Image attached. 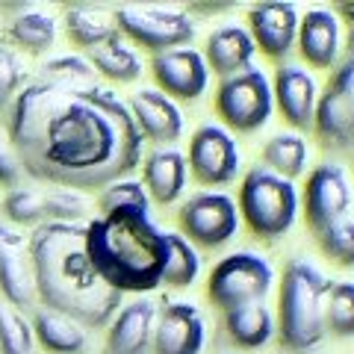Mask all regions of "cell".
I'll list each match as a JSON object with an SVG mask.
<instances>
[{"label":"cell","instance_id":"30bf717a","mask_svg":"<svg viewBox=\"0 0 354 354\" xmlns=\"http://www.w3.org/2000/svg\"><path fill=\"white\" fill-rule=\"evenodd\" d=\"M313 130L328 151H354V59H342L319 95Z\"/></svg>","mask_w":354,"mask_h":354},{"label":"cell","instance_id":"52a82bcc","mask_svg":"<svg viewBox=\"0 0 354 354\" xmlns=\"http://www.w3.org/2000/svg\"><path fill=\"white\" fill-rule=\"evenodd\" d=\"M115 30L124 39L142 44L151 53L186 48L195 39V18L183 6H148V3H130L118 6L113 12Z\"/></svg>","mask_w":354,"mask_h":354},{"label":"cell","instance_id":"74e56055","mask_svg":"<svg viewBox=\"0 0 354 354\" xmlns=\"http://www.w3.org/2000/svg\"><path fill=\"white\" fill-rule=\"evenodd\" d=\"M21 177V162H18V153L9 142L6 130L0 127V183L3 186H15Z\"/></svg>","mask_w":354,"mask_h":354},{"label":"cell","instance_id":"ab89813d","mask_svg":"<svg viewBox=\"0 0 354 354\" xmlns=\"http://www.w3.org/2000/svg\"><path fill=\"white\" fill-rule=\"evenodd\" d=\"M346 50H348V59H354V27L348 30V39H346Z\"/></svg>","mask_w":354,"mask_h":354},{"label":"cell","instance_id":"83f0119b","mask_svg":"<svg viewBox=\"0 0 354 354\" xmlns=\"http://www.w3.org/2000/svg\"><path fill=\"white\" fill-rule=\"evenodd\" d=\"M201 274V254L183 234H169L165 230V266H162V283L174 290L192 286Z\"/></svg>","mask_w":354,"mask_h":354},{"label":"cell","instance_id":"2e32d148","mask_svg":"<svg viewBox=\"0 0 354 354\" xmlns=\"http://www.w3.org/2000/svg\"><path fill=\"white\" fill-rule=\"evenodd\" d=\"M298 53L313 68H337L342 53L339 15L328 6H313L298 18Z\"/></svg>","mask_w":354,"mask_h":354},{"label":"cell","instance_id":"836d02e7","mask_svg":"<svg viewBox=\"0 0 354 354\" xmlns=\"http://www.w3.org/2000/svg\"><path fill=\"white\" fill-rule=\"evenodd\" d=\"M32 351V328L27 319L0 301V354H30Z\"/></svg>","mask_w":354,"mask_h":354},{"label":"cell","instance_id":"ac0fdd59","mask_svg":"<svg viewBox=\"0 0 354 354\" xmlns=\"http://www.w3.org/2000/svg\"><path fill=\"white\" fill-rule=\"evenodd\" d=\"M130 115L142 139H151L157 145L169 148L171 142L183 136V113L171 97H165L160 88H139L130 97Z\"/></svg>","mask_w":354,"mask_h":354},{"label":"cell","instance_id":"ffe728a7","mask_svg":"<svg viewBox=\"0 0 354 354\" xmlns=\"http://www.w3.org/2000/svg\"><path fill=\"white\" fill-rule=\"evenodd\" d=\"M153 325H157V304L148 298L130 301L106 325L109 330L104 354H151Z\"/></svg>","mask_w":354,"mask_h":354},{"label":"cell","instance_id":"9c48e42d","mask_svg":"<svg viewBox=\"0 0 354 354\" xmlns=\"http://www.w3.org/2000/svg\"><path fill=\"white\" fill-rule=\"evenodd\" d=\"M177 221H180L183 236L192 245H201L216 251L227 245L230 239L239 234V209L236 201L225 192H195L177 209Z\"/></svg>","mask_w":354,"mask_h":354},{"label":"cell","instance_id":"d4e9b609","mask_svg":"<svg viewBox=\"0 0 354 354\" xmlns=\"http://www.w3.org/2000/svg\"><path fill=\"white\" fill-rule=\"evenodd\" d=\"M88 65H92L97 74H104L115 83H133L142 77L139 53L130 48L121 32H115V36L106 39L104 44H97L95 50H88Z\"/></svg>","mask_w":354,"mask_h":354},{"label":"cell","instance_id":"4fadbf2b","mask_svg":"<svg viewBox=\"0 0 354 354\" xmlns=\"http://www.w3.org/2000/svg\"><path fill=\"white\" fill-rule=\"evenodd\" d=\"M151 74L157 80L160 92L177 101H198L207 92L209 68L204 62V53L195 48H174L153 53Z\"/></svg>","mask_w":354,"mask_h":354},{"label":"cell","instance_id":"1f68e13d","mask_svg":"<svg viewBox=\"0 0 354 354\" xmlns=\"http://www.w3.org/2000/svg\"><path fill=\"white\" fill-rule=\"evenodd\" d=\"M97 209H101V216L106 213H115V209H139V213H148L151 209V198L145 192V186L139 180H115L101 189L97 195Z\"/></svg>","mask_w":354,"mask_h":354},{"label":"cell","instance_id":"7c38bea8","mask_svg":"<svg viewBox=\"0 0 354 354\" xmlns=\"http://www.w3.org/2000/svg\"><path fill=\"white\" fill-rule=\"evenodd\" d=\"M304 218L319 234L322 227L346 218L351 209V180L339 162H322L307 174L304 186Z\"/></svg>","mask_w":354,"mask_h":354},{"label":"cell","instance_id":"4dcf8cb0","mask_svg":"<svg viewBox=\"0 0 354 354\" xmlns=\"http://www.w3.org/2000/svg\"><path fill=\"white\" fill-rule=\"evenodd\" d=\"M39 80L53 83V86H65V88L97 86L95 68H92V65H88V59H83V57H57V59L44 62Z\"/></svg>","mask_w":354,"mask_h":354},{"label":"cell","instance_id":"d590c367","mask_svg":"<svg viewBox=\"0 0 354 354\" xmlns=\"http://www.w3.org/2000/svg\"><path fill=\"white\" fill-rule=\"evenodd\" d=\"M44 198V218L48 221H68V225H80L86 216V201L74 189H53Z\"/></svg>","mask_w":354,"mask_h":354},{"label":"cell","instance_id":"603a6c76","mask_svg":"<svg viewBox=\"0 0 354 354\" xmlns=\"http://www.w3.org/2000/svg\"><path fill=\"white\" fill-rule=\"evenodd\" d=\"M30 328L36 334V339L41 342V348L50 354H80L88 342L86 328L80 322H74L71 316H62L48 307L39 310Z\"/></svg>","mask_w":354,"mask_h":354},{"label":"cell","instance_id":"f1b7e54d","mask_svg":"<svg viewBox=\"0 0 354 354\" xmlns=\"http://www.w3.org/2000/svg\"><path fill=\"white\" fill-rule=\"evenodd\" d=\"M9 39L27 53H44L57 41V21L39 9H18V15L9 21Z\"/></svg>","mask_w":354,"mask_h":354},{"label":"cell","instance_id":"f546056e","mask_svg":"<svg viewBox=\"0 0 354 354\" xmlns=\"http://www.w3.org/2000/svg\"><path fill=\"white\" fill-rule=\"evenodd\" d=\"M325 334L348 339L354 337V281L328 283L325 295Z\"/></svg>","mask_w":354,"mask_h":354},{"label":"cell","instance_id":"d6986e66","mask_svg":"<svg viewBox=\"0 0 354 354\" xmlns=\"http://www.w3.org/2000/svg\"><path fill=\"white\" fill-rule=\"evenodd\" d=\"M0 292L9 307H30L36 301L30 242L6 225H0Z\"/></svg>","mask_w":354,"mask_h":354},{"label":"cell","instance_id":"d6a6232c","mask_svg":"<svg viewBox=\"0 0 354 354\" xmlns=\"http://www.w3.org/2000/svg\"><path fill=\"white\" fill-rule=\"evenodd\" d=\"M316 242L328 260H334L337 266L354 269V218H339L334 225L322 227L316 234Z\"/></svg>","mask_w":354,"mask_h":354},{"label":"cell","instance_id":"7a4b0ae2","mask_svg":"<svg viewBox=\"0 0 354 354\" xmlns=\"http://www.w3.org/2000/svg\"><path fill=\"white\" fill-rule=\"evenodd\" d=\"M30 263L36 298L83 328H106L121 310V292L109 286L86 254V225L44 221L32 230Z\"/></svg>","mask_w":354,"mask_h":354},{"label":"cell","instance_id":"e0dca14e","mask_svg":"<svg viewBox=\"0 0 354 354\" xmlns=\"http://www.w3.org/2000/svg\"><path fill=\"white\" fill-rule=\"evenodd\" d=\"M272 97L286 124H292L295 130L313 127L319 86L307 68H301V65H281L272 80Z\"/></svg>","mask_w":354,"mask_h":354},{"label":"cell","instance_id":"4316f807","mask_svg":"<svg viewBox=\"0 0 354 354\" xmlns=\"http://www.w3.org/2000/svg\"><path fill=\"white\" fill-rule=\"evenodd\" d=\"M65 32L68 39L77 44V48L95 50L97 44H104L106 39L115 36V21L104 9L95 6H71L65 9Z\"/></svg>","mask_w":354,"mask_h":354},{"label":"cell","instance_id":"ba28073f","mask_svg":"<svg viewBox=\"0 0 354 354\" xmlns=\"http://www.w3.org/2000/svg\"><path fill=\"white\" fill-rule=\"evenodd\" d=\"M272 80L257 65L234 77H225L216 88V113L236 133H254L266 127V121L272 118Z\"/></svg>","mask_w":354,"mask_h":354},{"label":"cell","instance_id":"5b68a950","mask_svg":"<svg viewBox=\"0 0 354 354\" xmlns=\"http://www.w3.org/2000/svg\"><path fill=\"white\" fill-rule=\"evenodd\" d=\"M298 207H301V198H298L292 180L266 171L263 165H254L242 177L236 209L254 236L281 239L283 234H290L298 218Z\"/></svg>","mask_w":354,"mask_h":354},{"label":"cell","instance_id":"e575fe53","mask_svg":"<svg viewBox=\"0 0 354 354\" xmlns=\"http://www.w3.org/2000/svg\"><path fill=\"white\" fill-rule=\"evenodd\" d=\"M3 213L6 218H12L15 225H44V198L36 189H24L15 186L3 198Z\"/></svg>","mask_w":354,"mask_h":354},{"label":"cell","instance_id":"277c9868","mask_svg":"<svg viewBox=\"0 0 354 354\" xmlns=\"http://www.w3.org/2000/svg\"><path fill=\"white\" fill-rule=\"evenodd\" d=\"M325 295H328V278L319 266H313L304 257L286 263L278 292V325H274V334L281 337L283 348L295 354H307L328 337Z\"/></svg>","mask_w":354,"mask_h":354},{"label":"cell","instance_id":"3957f363","mask_svg":"<svg viewBox=\"0 0 354 354\" xmlns=\"http://www.w3.org/2000/svg\"><path fill=\"white\" fill-rule=\"evenodd\" d=\"M86 254L115 292H151L162 283L165 230L139 209H115L86 225Z\"/></svg>","mask_w":354,"mask_h":354},{"label":"cell","instance_id":"6da1fadb","mask_svg":"<svg viewBox=\"0 0 354 354\" xmlns=\"http://www.w3.org/2000/svg\"><path fill=\"white\" fill-rule=\"evenodd\" d=\"M6 136L21 171L62 189H104L142 162L127 104L104 86L27 83L6 106Z\"/></svg>","mask_w":354,"mask_h":354},{"label":"cell","instance_id":"9a60e30c","mask_svg":"<svg viewBox=\"0 0 354 354\" xmlns=\"http://www.w3.org/2000/svg\"><path fill=\"white\" fill-rule=\"evenodd\" d=\"M298 12L295 3H257L248 9V36L254 48L269 59H286L298 39Z\"/></svg>","mask_w":354,"mask_h":354},{"label":"cell","instance_id":"7402d4cb","mask_svg":"<svg viewBox=\"0 0 354 354\" xmlns=\"http://www.w3.org/2000/svg\"><path fill=\"white\" fill-rule=\"evenodd\" d=\"M186 174H189V169H186V157L174 148L151 151L145 157V162H142V180H145L142 186H145L148 198H153V201L162 204V207L174 204L177 198L183 195Z\"/></svg>","mask_w":354,"mask_h":354},{"label":"cell","instance_id":"484cf974","mask_svg":"<svg viewBox=\"0 0 354 354\" xmlns=\"http://www.w3.org/2000/svg\"><path fill=\"white\" fill-rule=\"evenodd\" d=\"M263 169L283 177V180H295L307 169V139L301 133H274V136L263 145Z\"/></svg>","mask_w":354,"mask_h":354},{"label":"cell","instance_id":"44dd1931","mask_svg":"<svg viewBox=\"0 0 354 354\" xmlns=\"http://www.w3.org/2000/svg\"><path fill=\"white\" fill-rule=\"evenodd\" d=\"M254 57H257V48H254L248 30L242 24H221L207 36L204 62H207L209 71L221 77V80L251 68Z\"/></svg>","mask_w":354,"mask_h":354},{"label":"cell","instance_id":"8992f818","mask_svg":"<svg viewBox=\"0 0 354 354\" xmlns=\"http://www.w3.org/2000/svg\"><path fill=\"white\" fill-rule=\"evenodd\" d=\"M274 286L272 263L257 251H234L213 266L207 278V295L216 307L236 310L245 304H263Z\"/></svg>","mask_w":354,"mask_h":354},{"label":"cell","instance_id":"8fae6325","mask_svg":"<svg viewBox=\"0 0 354 354\" xmlns=\"http://www.w3.org/2000/svg\"><path fill=\"white\" fill-rule=\"evenodd\" d=\"M186 169H192L195 180L204 186H227L242 171V153L234 133L221 124L207 121L192 133L189 160Z\"/></svg>","mask_w":354,"mask_h":354},{"label":"cell","instance_id":"5bb4252c","mask_svg":"<svg viewBox=\"0 0 354 354\" xmlns=\"http://www.w3.org/2000/svg\"><path fill=\"white\" fill-rule=\"evenodd\" d=\"M207 325L201 310L189 301H165L157 310L151 354H201Z\"/></svg>","mask_w":354,"mask_h":354},{"label":"cell","instance_id":"f35d334b","mask_svg":"<svg viewBox=\"0 0 354 354\" xmlns=\"http://www.w3.org/2000/svg\"><path fill=\"white\" fill-rule=\"evenodd\" d=\"M334 12H337V15H342V18H346L348 24L354 27V3H339V6L334 9Z\"/></svg>","mask_w":354,"mask_h":354},{"label":"cell","instance_id":"8d00e7d4","mask_svg":"<svg viewBox=\"0 0 354 354\" xmlns=\"http://www.w3.org/2000/svg\"><path fill=\"white\" fill-rule=\"evenodd\" d=\"M21 80H24V71H21V62L15 57L12 44L0 36V113L21 92Z\"/></svg>","mask_w":354,"mask_h":354},{"label":"cell","instance_id":"cb8c5ba5","mask_svg":"<svg viewBox=\"0 0 354 354\" xmlns=\"http://www.w3.org/2000/svg\"><path fill=\"white\" fill-rule=\"evenodd\" d=\"M225 330L239 348H263L274 337V316L263 304H245L225 313Z\"/></svg>","mask_w":354,"mask_h":354}]
</instances>
